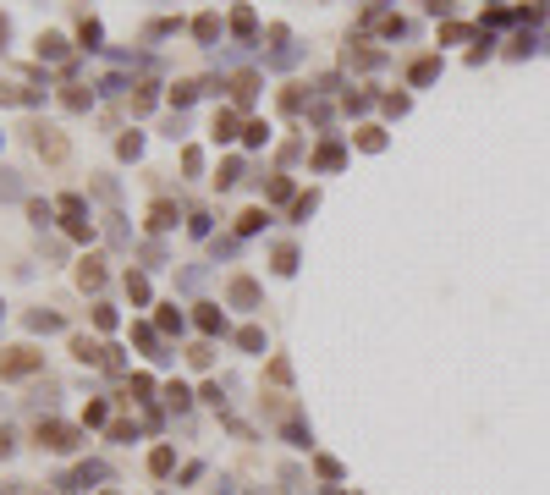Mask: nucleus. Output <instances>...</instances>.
Instances as JSON below:
<instances>
[{"label":"nucleus","instance_id":"11","mask_svg":"<svg viewBox=\"0 0 550 495\" xmlns=\"http://www.w3.org/2000/svg\"><path fill=\"white\" fill-rule=\"evenodd\" d=\"M198 325H204V330H209V336H215V330H226V319H221V314H215V308H204V314H198Z\"/></svg>","mask_w":550,"mask_h":495},{"label":"nucleus","instance_id":"16","mask_svg":"<svg viewBox=\"0 0 550 495\" xmlns=\"http://www.w3.org/2000/svg\"><path fill=\"white\" fill-rule=\"evenodd\" d=\"M424 6H429V11H446V0H424Z\"/></svg>","mask_w":550,"mask_h":495},{"label":"nucleus","instance_id":"14","mask_svg":"<svg viewBox=\"0 0 550 495\" xmlns=\"http://www.w3.org/2000/svg\"><path fill=\"white\" fill-rule=\"evenodd\" d=\"M435 72H440V67H435V61H418V67H413V83H429Z\"/></svg>","mask_w":550,"mask_h":495},{"label":"nucleus","instance_id":"17","mask_svg":"<svg viewBox=\"0 0 550 495\" xmlns=\"http://www.w3.org/2000/svg\"><path fill=\"white\" fill-rule=\"evenodd\" d=\"M0 39H6V22H0Z\"/></svg>","mask_w":550,"mask_h":495},{"label":"nucleus","instance_id":"10","mask_svg":"<svg viewBox=\"0 0 550 495\" xmlns=\"http://www.w3.org/2000/svg\"><path fill=\"white\" fill-rule=\"evenodd\" d=\"M319 165H325V171H336V165H341V149H336V143H325V149H319Z\"/></svg>","mask_w":550,"mask_h":495},{"label":"nucleus","instance_id":"3","mask_svg":"<svg viewBox=\"0 0 550 495\" xmlns=\"http://www.w3.org/2000/svg\"><path fill=\"white\" fill-rule=\"evenodd\" d=\"M33 369H39V353H28V347L0 358V374H33Z\"/></svg>","mask_w":550,"mask_h":495},{"label":"nucleus","instance_id":"8","mask_svg":"<svg viewBox=\"0 0 550 495\" xmlns=\"http://www.w3.org/2000/svg\"><path fill=\"white\" fill-rule=\"evenodd\" d=\"M72 353H78L83 363H99V358H105L99 347H94V342H88V336H78V342H72Z\"/></svg>","mask_w":550,"mask_h":495},{"label":"nucleus","instance_id":"6","mask_svg":"<svg viewBox=\"0 0 550 495\" xmlns=\"http://www.w3.org/2000/svg\"><path fill=\"white\" fill-rule=\"evenodd\" d=\"M94 479H105V468H99V462H88V468H78V473H72L67 485H72V490H88Z\"/></svg>","mask_w":550,"mask_h":495},{"label":"nucleus","instance_id":"5","mask_svg":"<svg viewBox=\"0 0 550 495\" xmlns=\"http://www.w3.org/2000/svg\"><path fill=\"white\" fill-rule=\"evenodd\" d=\"M232 303L237 308H253V303H259V286L253 281H232Z\"/></svg>","mask_w":550,"mask_h":495},{"label":"nucleus","instance_id":"15","mask_svg":"<svg viewBox=\"0 0 550 495\" xmlns=\"http://www.w3.org/2000/svg\"><path fill=\"white\" fill-rule=\"evenodd\" d=\"M6 451H11V435H6V429H0V457H6Z\"/></svg>","mask_w":550,"mask_h":495},{"label":"nucleus","instance_id":"13","mask_svg":"<svg viewBox=\"0 0 550 495\" xmlns=\"http://www.w3.org/2000/svg\"><path fill=\"white\" fill-rule=\"evenodd\" d=\"M149 468H155V473H171V451H165V446H160L155 457H149Z\"/></svg>","mask_w":550,"mask_h":495},{"label":"nucleus","instance_id":"7","mask_svg":"<svg viewBox=\"0 0 550 495\" xmlns=\"http://www.w3.org/2000/svg\"><path fill=\"white\" fill-rule=\"evenodd\" d=\"M39 56L61 61V56H67V39H61V33H44V39H39Z\"/></svg>","mask_w":550,"mask_h":495},{"label":"nucleus","instance_id":"4","mask_svg":"<svg viewBox=\"0 0 550 495\" xmlns=\"http://www.w3.org/2000/svg\"><path fill=\"white\" fill-rule=\"evenodd\" d=\"M78 281H83V292H94V286H105V270H99V259H83Z\"/></svg>","mask_w":550,"mask_h":495},{"label":"nucleus","instance_id":"1","mask_svg":"<svg viewBox=\"0 0 550 495\" xmlns=\"http://www.w3.org/2000/svg\"><path fill=\"white\" fill-rule=\"evenodd\" d=\"M83 435L72 424H39V446H50V451H72Z\"/></svg>","mask_w":550,"mask_h":495},{"label":"nucleus","instance_id":"9","mask_svg":"<svg viewBox=\"0 0 550 495\" xmlns=\"http://www.w3.org/2000/svg\"><path fill=\"white\" fill-rule=\"evenodd\" d=\"M149 226H160V231L176 226V210H171V204H155V220H149Z\"/></svg>","mask_w":550,"mask_h":495},{"label":"nucleus","instance_id":"12","mask_svg":"<svg viewBox=\"0 0 550 495\" xmlns=\"http://www.w3.org/2000/svg\"><path fill=\"white\" fill-rule=\"evenodd\" d=\"M127 292H132V303H144V297H149V281H144V276H127Z\"/></svg>","mask_w":550,"mask_h":495},{"label":"nucleus","instance_id":"2","mask_svg":"<svg viewBox=\"0 0 550 495\" xmlns=\"http://www.w3.org/2000/svg\"><path fill=\"white\" fill-rule=\"evenodd\" d=\"M33 149H39L44 160H67V138H61L55 127H33Z\"/></svg>","mask_w":550,"mask_h":495}]
</instances>
